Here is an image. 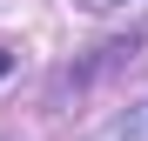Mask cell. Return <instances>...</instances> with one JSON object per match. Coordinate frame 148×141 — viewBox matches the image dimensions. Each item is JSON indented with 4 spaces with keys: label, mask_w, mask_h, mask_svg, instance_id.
Here are the masks:
<instances>
[{
    "label": "cell",
    "mask_w": 148,
    "mask_h": 141,
    "mask_svg": "<svg viewBox=\"0 0 148 141\" xmlns=\"http://www.w3.org/2000/svg\"><path fill=\"white\" fill-rule=\"evenodd\" d=\"M88 7H121V0H88Z\"/></svg>",
    "instance_id": "cell-2"
},
{
    "label": "cell",
    "mask_w": 148,
    "mask_h": 141,
    "mask_svg": "<svg viewBox=\"0 0 148 141\" xmlns=\"http://www.w3.org/2000/svg\"><path fill=\"white\" fill-rule=\"evenodd\" d=\"M94 141H148V94H141V101H128V108H121Z\"/></svg>",
    "instance_id": "cell-1"
}]
</instances>
